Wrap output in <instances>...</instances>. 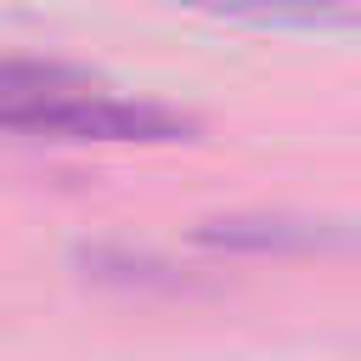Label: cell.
I'll use <instances>...</instances> for the list:
<instances>
[{
    "label": "cell",
    "mask_w": 361,
    "mask_h": 361,
    "mask_svg": "<svg viewBox=\"0 0 361 361\" xmlns=\"http://www.w3.org/2000/svg\"><path fill=\"white\" fill-rule=\"evenodd\" d=\"M17 135H51V141H186V135H197V124L186 113H175V107L102 96L90 85V90L62 96V102L39 107L34 118H23Z\"/></svg>",
    "instance_id": "cell-1"
},
{
    "label": "cell",
    "mask_w": 361,
    "mask_h": 361,
    "mask_svg": "<svg viewBox=\"0 0 361 361\" xmlns=\"http://www.w3.org/2000/svg\"><path fill=\"white\" fill-rule=\"evenodd\" d=\"M96 79L85 68H62V62H28V56H0V130H23V118H34L39 107L90 90Z\"/></svg>",
    "instance_id": "cell-3"
},
{
    "label": "cell",
    "mask_w": 361,
    "mask_h": 361,
    "mask_svg": "<svg viewBox=\"0 0 361 361\" xmlns=\"http://www.w3.org/2000/svg\"><path fill=\"white\" fill-rule=\"evenodd\" d=\"M192 243L231 248V254H305V248L338 243V231L316 220H288V214H226V220H203Z\"/></svg>",
    "instance_id": "cell-2"
},
{
    "label": "cell",
    "mask_w": 361,
    "mask_h": 361,
    "mask_svg": "<svg viewBox=\"0 0 361 361\" xmlns=\"http://www.w3.org/2000/svg\"><path fill=\"white\" fill-rule=\"evenodd\" d=\"M209 17L254 23V28H305V34H333V28H361V6L350 0H175Z\"/></svg>",
    "instance_id": "cell-4"
}]
</instances>
